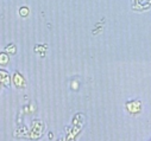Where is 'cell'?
Segmentation results:
<instances>
[{
  "label": "cell",
  "instance_id": "5",
  "mask_svg": "<svg viewBox=\"0 0 151 141\" xmlns=\"http://www.w3.org/2000/svg\"><path fill=\"white\" fill-rule=\"evenodd\" d=\"M5 51H6V53L14 55V53L17 52V48H16V45H14V44H10V45H7V46H6Z\"/></svg>",
  "mask_w": 151,
  "mask_h": 141
},
{
  "label": "cell",
  "instance_id": "9",
  "mask_svg": "<svg viewBox=\"0 0 151 141\" xmlns=\"http://www.w3.org/2000/svg\"><path fill=\"white\" fill-rule=\"evenodd\" d=\"M0 89H1V83H0Z\"/></svg>",
  "mask_w": 151,
  "mask_h": 141
},
{
  "label": "cell",
  "instance_id": "6",
  "mask_svg": "<svg viewBox=\"0 0 151 141\" xmlns=\"http://www.w3.org/2000/svg\"><path fill=\"white\" fill-rule=\"evenodd\" d=\"M29 13H30V10L26 7V6H23V7H20L19 9V16H22V17H27L29 16Z\"/></svg>",
  "mask_w": 151,
  "mask_h": 141
},
{
  "label": "cell",
  "instance_id": "7",
  "mask_svg": "<svg viewBox=\"0 0 151 141\" xmlns=\"http://www.w3.org/2000/svg\"><path fill=\"white\" fill-rule=\"evenodd\" d=\"M35 50H36V51H41V55L44 56V52H45V50H47V46H36Z\"/></svg>",
  "mask_w": 151,
  "mask_h": 141
},
{
  "label": "cell",
  "instance_id": "4",
  "mask_svg": "<svg viewBox=\"0 0 151 141\" xmlns=\"http://www.w3.org/2000/svg\"><path fill=\"white\" fill-rule=\"evenodd\" d=\"M10 61V57L6 52H0V64L1 65H6Z\"/></svg>",
  "mask_w": 151,
  "mask_h": 141
},
{
  "label": "cell",
  "instance_id": "8",
  "mask_svg": "<svg viewBox=\"0 0 151 141\" xmlns=\"http://www.w3.org/2000/svg\"><path fill=\"white\" fill-rule=\"evenodd\" d=\"M78 88H79V83L74 81V82L71 83V89H73V90H78Z\"/></svg>",
  "mask_w": 151,
  "mask_h": 141
},
{
  "label": "cell",
  "instance_id": "3",
  "mask_svg": "<svg viewBox=\"0 0 151 141\" xmlns=\"http://www.w3.org/2000/svg\"><path fill=\"white\" fill-rule=\"evenodd\" d=\"M13 82H14V85L17 88H25L26 87V82H25L24 77L19 73H14V75H13Z\"/></svg>",
  "mask_w": 151,
  "mask_h": 141
},
{
  "label": "cell",
  "instance_id": "2",
  "mask_svg": "<svg viewBox=\"0 0 151 141\" xmlns=\"http://www.w3.org/2000/svg\"><path fill=\"white\" fill-rule=\"evenodd\" d=\"M140 107H142V104H140L139 101H131V102H127V103H126L127 110H129L130 113H133V114L138 113V112L140 110Z\"/></svg>",
  "mask_w": 151,
  "mask_h": 141
},
{
  "label": "cell",
  "instance_id": "1",
  "mask_svg": "<svg viewBox=\"0 0 151 141\" xmlns=\"http://www.w3.org/2000/svg\"><path fill=\"white\" fill-rule=\"evenodd\" d=\"M0 83H1V85L6 87V88H10V85H11L10 74L6 71V70H3V69H0Z\"/></svg>",
  "mask_w": 151,
  "mask_h": 141
}]
</instances>
